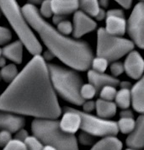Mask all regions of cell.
Instances as JSON below:
<instances>
[{"mask_svg":"<svg viewBox=\"0 0 144 150\" xmlns=\"http://www.w3.org/2000/svg\"><path fill=\"white\" fill-rule=\"evenodd\" d=\"M0 110L35 119L60 117L62 108L42 56H33L0 95Z\"/></svg>","mask_w":144,"mask_h":150,"instance_id":"1","label":"cell"},{"mask_svg":"<svg viewBox=\"0 0 144 150\" xmlns=\"http://www.w3.org/2000/svg\"><path fill=\"white\" fill-rule=\"evenodd\" d=\"M21 9L30 27L37 32L54 57L73 70H89L94 54L86 41L74 40L60 33L41 17L35 6L26 4Z\"/></svg>","mask_w":144,"mask_h":150,"instance_id":"2","label":"cell"},{"mask_svg":"<svg viewBox=\"0 0 144 150\" xmlns=\"http://www.w3.org/2000/svg\"><path fill=\"white\" fill-rule=\"evenodd\" d=\"M0 12L6 17L24 47L33 56L41 55L42 47L25 21L16 0H0Z\"/></svg>","mask_w":144,"mask_h":150,"instance_id":"3","label":"cell"},{"mask_svg":"<svg viewBox=\"0 0 144 150\" xmlns=\"http://www.w3.org/2000/svg\"><path fill=\"white\" fill-rule=\"evenodd\" d=\"M50 79L56 94L63 100L75 105H82L83 100L79 90L83 80L79 74L73 69L62 68L53 63H47Z\"/></svg>","mask_w":144,"mask_h":150,"instance_id":"4","label":"cell"},{"mask_svg":"<svg viewBox=\"0 0 144 150\" xmlns=\"http://www.w3.org/2000/svg\"><path fill=\"white\" fill-rule=\"evenodd\" d=\"M31 131L43 144L51 145L56 150H79L75 135L62 132L56 120L35 119Z\"/></svg>","mask_w":144,"mask_h":150,"instance_id":"5","label":"cell"},{"mask_svg":"<svg viewBox=\"0 0 144 150\" xmlns=\"http://www.w3.org/2000/svg\"><path fill=\"white\" fill-rule=\"evenodd\" d=\"M134 48L133 42L121 36L108 34L104 28L97 31L96 53L108 62H115L121 58Z\"/></svg>","mask_w":144,"mask_h":150,"instance_id":"6","label":"cell"},{"mask_svg":"<svg viewBox=\"0 0 144 150\" xmlns=\"http://www.w3.org/2000/svg\"><path fill=\"white\" fill-rule=\"evenodd\" d=\"M81 117L80 129L94 137H116L119 131L117 128L116 122L104 119L99 116L78 110Z\"/></svg>","mask_w":144,"mask_h":150,"instance_id":"7","label":"cell"},{"mask_svg":"<svg viewBox=\"0 0 144 150\" xmlns=\"http://www.w3.org/2000/svg\"><path fill=\"white\" fill-rule=\"evenodd\" d=\"M126 30L133 44L143 49L144 47V4L138 3L134 7L128 21Z\"/></svg>","mask_w":144,"mask_h":150,"instance_id":"8","label":"cell"},{"mask_svg":"<svg viewBox=\"0 0 144 150\" xmlns=\"http://www.w3.org/2000/svg\"><path fill=\"white\" fill-rule=\"evenodd\" d=\"M105 31L108 34L121 36L126 31V21L121 9L113 8L106 12Z\"/></svg>","mask_w":144,"mask_h":150,"instance_id":"9","label":"cell"},{"mask_svg":"<svg viewBox=\"0 0 144 150\" xmlns=\"http://www.w3.org/2000/svg\"><path fill=\"white\" fill-rule=\"evenodd\" d=\"M124 72L132 79L139 80L143 78L144 71V61L143 57L137 51H131L126 54L123 63Z\"/></svg>","mask_w":144,"mask_h":150,"instance_id":"10","label":"cell"},{"mask_svg":"<svg viewBox=\"0 0 144 150\" xmlns=\"http://www.w3.org/2000/svg\"><path fill=\"white\" fill-rule=\"evenodd\" d=\"M97 24L90 16L81 10H77L73 15V35L74 38H80L83 35L94 31Z\"/></svg>","mask_w":144,"mask_h":150,"instance_id":"11","label":"cell"},{"mask_svg":"<svg viewBox=\"0 0 144 150\" xmlns=\"http://www.w3.org/2000/svg\"><path fill=\"white\" fill-rule=\"evenodd\" d=\"M63 114L60 121H58L59 127L62 132L68 134H75L80 129L81 117L78 110L71 107H64Z\"/></svg>","mask_w":144,"mask_h":150,"instance_id":"12","label":"cell"},{"mask_svg":"<svg viewBox=\"0 0 144 150\" xmlns=\"http://www.w3.org/2000/svg\"><path fill=\"white\" fill-rule=\"evenodd\" d=\"M126 145L128 149L134 150L142 149L144 146V119L143 116H138L136 120L134 129L129 133L126 138Z\"/></svg>","mask_w":144,"mask_h":150,"instance_id":"13","label":"cell"},{"mask_svg":"<svg viewBox=\"0 0 144 150\" xmlns=\"http://www.w3.org/2000/svg\"><path fill=\"white\" fill-rule=\"evenodd\" d=\"M25 121L24 117L11 112L0 110V129L6 130L11 133L24 127Z\"/></svg>","mask_w":144,"mask_h":150,"instance_id":"14","label":"cell"},{"mask_svg":"<svg viewBox=\"0 0 144 150\" xmlns=\"http://www.w3.org/2000/svg\"><path fill=\"white\" fill-rule=\"evenodd\" d=\"M87 77L89 83L92 84L97 89V91L106 85L116 87L120 83L119 79L113 77L112 75L107 74L105 73H97L92 69H89Z\"/></svg>","mask_w":144,"mask_h":150,"instance_id":"15","label":"cell"},{"mask_svg":"<svg viewBox=\"0 0 144 150\" xmlns=\"http://www.w3.org/2000/svg\"><path fill=\"white\" fill-rule=\"evenodd\" d=\"M131 104L132 108L143 115L144 111V81L143 78L140 79L130 89Z\"/></svg>","mask_w":144,"mask_h":150,"instance_id":"16","label":"cell"},{"mask_svg":"<svg viewBox=\"0 0 144 150\" xmlns=\"http://www.w3.org/2000/svg\"><path fill=\"white\" fill-rule=\"evenodd\" d=\"M23 50L24 45L20 40H18L8 44L3 48L2 56L14 64H20L23 60Z\"/></svg>","mask_w":144,"mask_h":150,"instance_id":"17","label":"cell"},{"mask_svg":"<svg viewBox=\"0 0 144 150\" xmlns=\"http://www.w3.org/2000/svg\"><path fill=\"white\" fill-rule=\"evenodd\" d=\"M53 14L66 16L78 9V0H51Z\"/></svg>","mask_w":144,"mask_h":150,"instance_id":"18","label":"cell"},{"mask_svg":"<svg viewBox=\"0 0 144 150\" xmlns=\"http://www.w3.org/2000/svg\"><path fill=\"white\" fill-rule=\"evenodd\" d=\"M95 110L99 117L109 119L116 114L117 107L114 101L98 99L95 101Z\"/></svg>","mask_w":144,"mask_h":150,"instance_id":"19","label":"cell"},{"mask_svg":"<svg viewBox=\"0 0 144 150\" xmlns=\"http://www.w3.org/2000/svg\"><path fill=\"white\" fill-rule=\"evenodd\" d=\"M122 143L116 137H103L95 143L90 150H121Z\"/></svg>","mask_w":144,"mask_h":150,"instance_id":"20","label":"cell"},{"mask_svg":"<svg viewBox=\"0 0 144 150\" xmlns=\"http://www.w3.org/2000/svg\"><path fill=\"white\" fill-rule=\"evenodd\" d=\"M114 100L116 107L121 110L128 109L131 105L130 89H120L117 90Z\"/></svg>","mask_w":144,"mask_h":150,"instance_id":"21","label":"cell"},{"mask_svg":"<svg viewBox=\"0 0 144 150\" xmlns=\"http://www.w3.org/2000/svg\"><path fill=\"white\" fill-rule=\"evenodd\" d=\"M78 8H81V11L89 16L95 17L100 8L98 0H78Z\"/></svg>","mask_w":144,"mask_h":150,"instance_id":"22","label":"cell"},{"mask_svg":"<svg viewBox=\"0 0 144 150\" xmlns=\"http://www.w3.org/2000/svg\"><path fill=\"white\" fill-rule=\"evenodd\" d=\"M18 74H19L18 68L14 63L6 64L4 67H3L0 69V74H1L2 80H4L6 83H9L16 78Z\"/></svg>","mask_w":144,"mask_h":150,"instance_id":"23","label":"cell"},{"mask_svg":"<svg viewBox=\"0 0 144 150\" xmlns=\"http://www.w3.org/2000/svg\"><path fill=\"white\" fill-rule=\"evenodd\" d=\"M118 131L123 134H129L134 129L136 125V120L133 117H120L119 121L116 122Z\"/></svg>","mask_w":144,"mask_h":150,"instance_id":"24","label":"cell"},{"mask_svg":"<svg viewBox=\"0 0 144 150\" xmlns=\"http://www.w3.org/2000/svg\"><path fill=\"white\" fill-rule=\"evenodd\" d=\"M97 89L89 83H83L79 93H80V96L83 100H92L97 94Z\"/></svg>","mask_w":144,"mask_h":150,"instance_id":"25","label":"cell"},{"mask_svg":"<svg viewBox=\"0 0 144 150\" xmlns=\"http://www.w3.org/2000/svg\"><path fill=\"white\" fill-rule=\"evenodd\" d=\"M109 65V62L106 59H104L101 57H93L92 61H91V69L95 71L97 73H104L105 70L108 68Z\"/></svg>","mask_w":144,"mask_h":150,"instance_id":"26","label":"cell"},{"mask_svg":"<svg viewBox=\"0 0 144 150\" xmlns=\"http://www.w3.org/2000/svg\"><path fill=\"white\" fill-rule=\"evenodd\" d=\"M24 144L26 150H42L44 146L41 140L34 135H29L24 141Z\"/></svg>","mask_w":144,"mask_h":150,"instance_id":"27","label":"cell"},{"mask_svg":"<svg viewBox=\"0 0 144 150\" xmlns=\"http://www.w3.org/2000/svg\"><path fill=\"white\" fill-rule=\"evenodd\" d=\"M116 89L114 86L106 85L100 89V99L108 101H113L116 94Z\"/></svg>","mask_w":144,"mask_h":150,"instance_id":"28","label":"cell"},{"mask_svg":"<svg viewBox=\"0 0 144 150\" xmlns=\"http://www.w3.org/2000/svg\"><path fill=\"white\" fill-rule=\"evenodd\" d=\"M39 14L42 18H50L53 15L52 8V4H51V0H44L41 4V8Z\"/></svg>","mask_w":144,"mask_h":150,"instance_id":"29","label":"cell"},{"mask_svg":"<svg viewBox=\"0 0 144 150\" xmlns=\"http://www.w3.org/2000/svg\"><path fill=\"white\" fill-rule=\"evenodd\" d=\"M56 30L64 35H68L73 33V24L67 19L56 25Z\"/></svg>","mask_w":144,"mask_h":150,"instance_id":"30","label":"cell"},{"mask_svg":"<svg viewBox=\"0 0 144 150\" xmlns=\"http://www.w3.org/2000/svg\"><path fill=\"white\" fill-rule=\"evenodd\" d=\"M78 142L83 144V145H85V146H90V145H94L95 142V137L92 135H90L89 133L85 132H82L79 133L78 135Z\"/></svg>","mask_w":144,"mask_h":150,"instance_id":"31","label":"cell"},{"mask_svg":"<svg viewBox=\"0 0 144 150\" xmlns=\"http://www.w3.org/2000/svg\"><path fill=\"white\" fill-rule=\"evenodd\" d=\"M110 70L111 75L115 78H116L118 76L121 75L124 73V66L123 63L121 62H112V63L110 64Z\"/></svg>","mask_w":144,"mask_h":150,"instance_id":"32","label":"cell"},{"mask_svg":"<svg viewBox=\"0 0 144 150\" xmlns=\"http://www.w3.org/2000/svg\"><path fill=\"white\" fill-rule=\"evenodd\" d=\"M12 39L11 31L6 27L0 26V46L8 43Z\"/></svg>","mask_w":144,"mask_h":150,"instance_id":"33","label":"cell"},{"mask_svg":"<svg viewBox=\"0 0 144 150\" xmlns=\"http://www.w3.org/2000/svg\"><path fill=\"white\" fill-rule=\"evenodd\" d=\"M3 150H26V149L24 143L16 139H12L5 147L3 148Z\"/></svg>","mask_w":144,"mask_h":150,"instance_id":"34","label":"cell"},{"mask_svg":"<svg viewBox=\"0 0 144 150\" xmlns=\"http://www.w3.org/2000/svg\"><path fill=\"white\" fill-rule=\"evenodd\" d=\"M12 133L6 130L0 131V147L4 148L12 140Z\"/></svg>","mask_w":144,"mask_h":150,"instance_id":"35","label":"cell"},{"mask_svg":"<svg viewBox=\"0 0 144 150\" xmlns=\"http://www.w3.org/2000/svg\"><path fill=\"white\" fill-rule=\"evenodd\" d=\"M83 110V112L86 113H91L93 110H95V102L93 101L92 100H84L82 104Z\"/></svg>","mask_w":144,"mask_h":150,"instance_id":"36","label":"cell"},{"mask_svg":"<svg viewBox=\"0 0 144 150\" xmlns=\"http://www.w3.org/2000/svg\"><path fill=\"white\" fill-rule=\"evenodd\" d=\"M29 136V133L24 128H21L19 131H17L15 132V136H14V139L18 140V141H20L22 143H24V141L25 140V138Z\"/></svg>","mask_w":144,"mask_h":150,"instance_id":"37","label":"cell"},{"mask_svg":"<svg viewBox=\"0 0 144 150\" xmlns=\"http://www.w3.org/2000/svg\"><path fill=\"white\" fill-rule=\"evenodd\" d=\"M115 1L126 9L130 8L131 4H132V0H115Z\"/></svg>","mask_w":144,"mask_h":150,"instance_id":"38","label":"cell"},{"mask_svg":"<svg viewBox=\"0 0 144 150\" xmlns=\"http://www.w3.org/2000/svg\"><path fill=\"white\" fill-rule=\"evenodd\" d=\"M105 17H106V12H105V10L104 8H100V10H99V12L97 13V14H96V16L95 18L97 21H101L104 20Z\"/></svg>","mask_w":144,"mask_h":150,"instance_id":"39","label":"cell"},{"mask_svg":"<svg viewBox=\"0 0 144 150\" xmlns=\"http://www.w3.org/2000/svg\"><path fill=\"white\" fill-rule=\"evenodd\" d=\"M120 116H121V117L131 118V117H133V112L129 109L121 110V111L120 112Z\"/></svg>","mask_w":144,"mask_h":150,"instance_id":"40","label":"cell"},{"mask_svg":"<svg viewBox=\"0 0 144 150\" xmlns=\"http://www.w3.org/2000/svg\"><path fill=\"white\" fill-rule=\"evenodd\" d=\"M66 20V16H62V15H56V14H54L53 17H52V21L55 25H57L59 24L60 22H62V21Z\"/></svg>","mask_w":144,"mask_h":150,"instance_id":"41","label":"cell"},{"mask_svg":"<svg viewBox=\"0 0 144 150\" xmlns=\"http://www.w3.org/2000/svg\"><path fill=\"white\" fill-rule=\"evenodd\" d=\"M119 85L121 87V89H131V83L128 81H122V82L119 83Z\"/></svg>","mask_w":144,"mask_h":150,"instance_id":"42","label":"cell"},{"mask_svg":"<svg viewBox=\"0 0 144 150\" xmlns=\"http://www.w3.org/2000/svg\"><path fill=\"white\" fill-rule=\"evenodd\" d=\"M42 57H43V59H44L45 61L47 62V61H49V60H52V59L54 57V56H53V54H52V52H50L47 50V52H44V55L42 56Z\"/></svg>","mask_w":144,"mask_h":150,"instance_id":"43","label":"cell"},{"mask_svg":"<svg viewBox=\"0 0 144 150\" xmlns=\"http://www.w3.org/2000/svg\"><path fill=\"white\" fill-rule=\"evenodd\" d=\"M98 2H99L100 7L101 6L104 9L109 6V0H98Z\"/></svg>","mask_w":144,"mask_h":150,"instance_id":"44","label":"cell"},{"mask_svg":"<svg viewBox=\"0 0 144 150\" xmlns=\"http://www.w3.org/2000/svg\"><path fill=\"white\" fill-rule=\"evenodd\" d=\"M44 0H28V4L35 6V5H38V4H41V3L43 2Z\"/></svg>","mask_w":144,"mask_h":150,"instance_id":"45","label":"cell"},{"mask_svg":"<svg viewBox=\"0 0 144 150\" xmlns=\"http://www.w3.org/2000/svg\"><path fill=\"white\" fill-rule=\"evenodd\" d=\"M6 65V58L3 56L0 57V68L4 67Z\"/></svg>","mask_w":144,"mask_h":150,"instance_id":"46","label":"cell"},{"mask_svg":"<svg viewBox=\"0 0 144 150\" xmlns=\"http://www.w3.org/2000/svg\"><path fill=\"white\" fill-rule=\"evenodd\" d=\"M42 150H56L52 146H51V145H48V144H45L44 146H43V149Z\"/></svg>","mask_w":144,"mask_h":150,"instance_id":"47","label":"cell"},{"mask_svg":"<svg viewBox=\"0 0 144 150\" xmlns=\"http://www.w3.org/2000/svg\"><path fill=\"white\" fill-rule=\"evenodd\" d=\"M2 56V49L0 48V57Z\"/></svg>","mask_w":144,"mask_h":150,"instance_id":"48","label":"cell"},{"mask_svg":"<svg viewBox=\"0 0 144 150\" xmlns=\"http://www.w3.org/2000/svg\"><path fill=\"white\" fill-rule=\"evenodd\" d=\"M126 150H134V149H127Z\"/></svg>","mask_w":144,"mask_h":150,"instance_id":"49","label":"cell"},{"mask_svg":"<svg viewBox=\"0 0 144 150\" xmlns=\"http://www.w3.org/2000/svg\"><path fill=\"white\" fill-rule=\"evenodd\" d=\"M2 80V79H1V74H0V81Z\"/></svg>","mask_w":144,"mask_h":150,"instance_id":"50","label":"cell"},{"mask_svg":"<svg viewBox=\"0 0 144 150\" xmlns=\"http://www.w3.org/2000/svg\"><path fill=\"white\" fill-rule=\"evenodd\" d=\"M140 1H141V2H143V0H140Z\"/></svg>","mask_w":144,"mask_h":150,"instance_id":"51","label":"cell"},{"mask_svg":"<svg viewBox=\"0 0 144 150\" xmlns=\"http://www.w3.org/2000/svg\"><path fill=\"white\" fill-rule=\"evenodd\" d=\"M0 16H1V12H0Z\"/></svg>","mask_w":144,"mask_h":150,"instance_id":"52","label":"cell"}]
</instances>
